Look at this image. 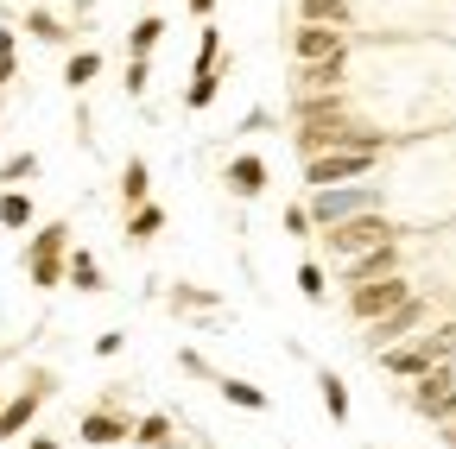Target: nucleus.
I'll return each mask as SVG.
<instances>
[{"label":"nucleus","mask_w":456,"mask_h":449,"mask_svg":"<svg viewBox=\"0 0 456 449\" xmlns=\"http://www.w3.org/2000/svg\"><path fill=\"white\" fill-rule=\"evenodd\" d=\"M450 355H456V323H437V329H425V335H406V342L380 349L374 361H380L393 380H425V373L444 367Z\"/></svg>","instance_id":"f257e3e1"},{"label":"nucleus","mask_w":456,"mask_h":449,"mask_svg":"<svg viewBox=\"0 0 456 449\" xmlns=\"http://www.w3.org/2000/svg\"><path fill=\"white\" fill-rule=\"evenodd\" d=\"M380 241H399V221H393L387 209H362V215H349V221H336V229H323V247H330L336 260H355V253H368V247H380Z\"/></svg>","instance_id":"f03ea898"},{"label":"nucleus","mask_w":456,"mask_h":449,"mask_svg":"<svg viewBox=\"0 0 456 449\" xmlns=\"http://www.w3.org/2000/svg\"><path fill=\"white\" fill-rule=\"evenodd\" d=\"M64 260H70V221H45V229L32 235V247H26V272H32V285H38V292L64 285Z\"/></svg>","instance_id":"7ed1b4c3"},{"label":"nucleus","mask_w":456,"mask_h":449,"mask_svg":"<svg viewBox=\"0 0 456 449\" xmlns=\"http://www.w3.org/2000/svg\"><path fill=\"white\" fill-rule=\"evenodd\" d=\"M305 209H311V229H336V221H349L362 209H380V190L374 184H330V190H311Z\"/></svg>","instance_id":"20e7f679"},{"label":"nucleus","mask_w":456,"mask_h":449,"mask_svg":"<svg viewBox=\"0 0 456 449\" xmlns=\"http://www.w3.org/2000/svg\"><path fill=\"white\" fill-rule=\"evenodd\" d=\"M412 298V278L406 272H387V278H368V285H349V317L368 329V323H380L387 310H399Z\"/></svg>","instance_id":"39448f33"},{"label":"nucleus","mask_w":456,"mask_h":449,"mask_svg":"<svg viewBox=\"0 0 456 449\" xmlns=\"http://www.w3.org/2000/svg\"><path fill=\"white\" fill-rule=\"evenodd\" d=\"M380 164V152H311L305 158V190H330V184H362Z\"/></svg>","instance_id":"423d86ee"},{"label":"nucleus","mask_w":456,"mask_h":449,"mask_svg":"<svg viewBox=\"0 0 456 449\" xmlns=\"http://www.w3.org/2000/svg\"><path fill=\"white\" fill-rule=\"evenodd\" d=\"M412 412H425V418H437V424L456 418V373H450V361L431 367L425 380H412Z\"/></svg>","instance_id":"0eeeda50"},{"label":"nucleus","mask_w":456,"mask_h":449,"mask_svg":"<svg viewBox=\"0 0 456 449\" xmlns=\"http://www.w3.org/2000/svg\"><path fill=\"white\" fill-rule=\"evenodd\" d=\"M342 51H349L342 26H311V20L292 26V64H330V58H342Z\"/></svg>","instance_id":"6e6552de"},{"label":"nucleus","mask_w":456,"mask_h":449,"mask_svg":"<svg viewBox=\"0 0 456 449\" xmlns=\"http://www.w3.org/2000/svg\"><path fill=\"white\" fill-rule=\"evenodd\" d=\"M419 323H425V298L412 292V298L399 304V310H387L380 323H368V335H362V342L380 355V349H393V342H406V335H419Z\"/></svg>","instance_id":"1a4fd4ad"},{"label":"nucleus","mask_w":456,"mask_h":449,"mask_svg":"<svg viewBox=\"0 0 456 449\" xmlns=\"http://www.w3.org/2000/svg\"><path fill=\"white\" fill-rule=\"evenodd\" d=\"M222 184H228V196H241V203H254V196H266V158L260 152H235L222 164Z\"/></svg>","instance_id":"9d476101"},{"label":"nucleus","mask_w":456,"mask_h":449,"mask_svg":"<svg viewBox=\"0 0 456 449\" xmlns=\"http://www.w3.org/2000/svg\"><path fill=\"white\" fill-rule=\"evenodd\" d=\"M45 392H51V373H32V386L20 392V399H7V405H0V437H20V430H26V424L38 418Z\"/></svg>","instance_id":"9b49d317"},{"label":"nucleus","mask_w":456,"mask_h":449,"mask_svg":"<svg viewBox=\"0 0 456 449\" xmlns=\"http://www.w3.org/2000/svg\"><path fill=\"white\" fill-rule=\"evenodd\" d=\"M387 272H399V241H380L355 260H342V285H368V278H387Z\"/></svg>","instance_id":"f8f14e48"},{"label":"nucleus","mask_w":456,"mask_h":449,"mask_svg":"<svg viewBox=\"0 0 456 449\" xmlns=\"http://www.w3.org/2000/svg\"><path fill=\"white\" fill-rule=\"evenodd\" d=\"M127 437H134V424H127L121 412H108V405L83 418V443H95V449H108V443H127Z\"/></svg>","instance_id":"ddd939ff"},{"label":"nucleus","mask_w":456,"mask_h":449,"mask_svg":"<svg viewBox=\"0 0 456 449\" xmlns=\"http://www.w3.org/2000/svg\"><path fill=\"white\" fill-rule=\"evenodd\" d=\"M209 386L222 392V399H228V405H241V412H266V405H273V399H266V392H260V386H248V380H235V373H216Z\"/></svg>","instance_id":"4468645a"},{"label":"nucleus","mask_w":456,"mask_h":449,"mask_svg":"<svg viewBox=\"0 0 456 449\" xmlns=\"http://www.w3.org/2000/svg\"><path fill=\"white\" fill-rule=\"evenodd\" d=\"M152 235H165V209L146 196V203H134V215H127V241H134V247H146Z\"/></svg>","instance_id":"2eb2a0df"},{"label":"nucleus","mask_w":456,"mask_h":449,"mask_svg":"<svg viewBox=\"0 0 456 449\" xmlns=\"http://www.w3.org/2000/svg\"><path fill=\"white\" fill-rule=\"evenodd\" d=\"M159 44H165V20H159V13H140L134 32H127V51H134V58H152Z\"/></svg>","instance_id":"dca6fc26"},{"label":"nucleus","mask_w":456,"mask_h":449,"mask_svg":"<svg viewBox=\"0 0 456 449\" xmlns=\"http://www.w3.org/2000/svg\"><path fill=\"white\" fill-rule=\"evenodd\" d=\"M152 196V172H146V158H127L121 164V203L134 209V203H146Z\"/></svg>","instance_id":"f3484780"},{"label":"nucleus","mask_w":456,"mask_h":449,"mask_svg":"<svg viewBox=\"0 0 456 449\" xmlns=\"http://www.w3.org/2000/svg\"><path fill=\"white\" fill-rule=\"evenodd\" d=\"M64 278H70L77 292H102V266H95V253H83V247H77V253L64 260Z\"/></svg>","instance_id":"a211bd4d"},{"label":"nucleus","mask_w":456,"mask_h":449,"mask_svg":"<svg viewBox=\"0 0 456 449\" xmlns=\"http://www.w3.org/2000/svg\"><path fill=\"white\" fill-rule=\"evenodd\" d=\"M317 392H323V412L336 424H349V386H342V373H317Z\"/></svg>","instance_id":"6ab92c4d"},{"label":"nucleus","mask_w":456,"mask_h":449,"mask_svg":"<svg viewBox=\"0 0 456 449\" xmlns=\"http://www.w3.org/2000/svg\"><path fill=\"white\" fill-rule=\"evenodd\" d=\"M298 20H311V26H342V20H349V0H298Z\"/></svg>","instance_id":"aec40b11"},{"label":"nucleus","mask_w":456,"mask_h":449,"mask_svg":"<svg viewBox=\"0 0 456 449\" xmlns=\"http://www.w3.org/2000/svg\"><path fill=\"white\" fill-rule=\"evenodd\" d=\"M26 32H32V38H45V44H64V38H70V26L57 20L51 7H32V13H26Z\"/></svg>","instance_id":"412c9836"},{"label":"nucleus","mask_w":456,"mask_h":449,"mask_svg":"<svg viewBox=\"0 0 456 449\" xmlns=\"http://www.w3.org/2000/svg\"><path fill=\"white\" fill-rule=\"evenodd\" d=\"M134 443H146V449H171L178 437H171V418H165V412H152V418L134 424Z\"/></svg>","instance_id":"4be33fe9"},{"label":"nucleus","mask_w":456,"mask_h":449,"mask_svg":"<svg viewBox=\"0 0 456 449\" xmlns=\"http://www.w3.org/2000/svg\"><path fill=\"white\" fill-rule=\"evenodd\" d=\"M102 76V58H95V51H70V64H64V83L70 89H89Z\"/></svg>","instance_id":"5701e85b"},{"label":"nucleus","mask_w":456,"mask_h":449,"mask_svg":"<svg viewBox=\"0 0 456 449\" xmlns=\"http://www.w3.org/2000/svg\"><path fill=\"white\" fill-rule=\"evenodd\" d=\"M0 229H32V196H26V190H7V196H0Z\"/></svg>","instance_id":"b1692460"},{"label":"nucleus","mask_w":456,"mask_h":449,"mask_svg":"<svg viewBox=\"0 0 456 449\" xmlns=\"http://www.w3.org/2000/svg\"><path fill=\"white\" fill-rule=\"evenodd\" d=\"M216 89H222V76H191V89H184V108H191V115H203V108L216 101Z\"/></svg>","instance_id":"393cba45"},{"label":"nucleus","mask_w":456,"mask_h":449,"mask_svg":"<svg viewBox=\"0 0 456 449\" xmlns=\"http://www.w3.org/2000/svg\"><path fill=\"white\" fill-rule=\"evenodd\" d=\"M20 178H38V152H13L0 164V184H20Z\"/></svg>","instance_id":"a878e982"},{"label":"nucleus","mask_w":456,"mask_h":449,"mask_svg":"<svg viewBox=\"0 0 456 449\" xmlns=\"http://www.w3.org/2000/svg\"><path fill=\"white\" fill-rule=\"evenodd\" d=\"M298 292H305L311 304H323V292H330V285H323V266H317V260H305V266H298Z\"/></svg>","instance_id":"bb28decb"},{"label":"nucleus","mask_w":456,"mask_h":449,"mask_svg":"<svg viewBox=\"0 0 456 449\" xmlns=\"http://www.w3.org/2000/svg\"><path fill=\"white\" fill-rule=\"evenodd\" d=\"M285 235H292V241H311V209H305V203H285Z\"/></svg>","instance_id":"cd10ccee"},{"label":"nucleus","mask_w":456,"mask_h":449,"mask_svg":"<svg viewBox=\"0 0 456 449\" xmlns=\"http://www.w3.org/2000/svg\"><path fill=\"white\" fill-rule=\"evenodd\" d=\"M146 76H152V58H127V83H121V89L140 101V95H146Z\"/></svg>","instance_id":"c85d7f7f"},{"label":"nucleus","mask_w":456,"mask_h":449,"mask_svg":"<svg viewBox=\"0 0 456 449\" xmlns=\"http://www.w3.org/2000/svg\"><path fill=\"white\" fill-rule=\"evenodd\" d=\"M171 304H184V310H216V292H171Z\"/></svg>","instance_id":"c756f323"},{"label":"nucleus","mask_w":456,"mask_h":449,"mask_svg":"<svg viewBox=\"0 0 456 449\" xmlns=\"http://www.w3.org/2000/svg\"><path fill=\"white\" fill-rule=\"evenodd\" d=\"M178 367H184V373H191V380H209V361H203V355H197V349H178Z\"/></svg>","instance_id":"7c9ffc66"},{"label":"nucleus","mask_w":456,"mask_h":449,"mask_svg":"<svg viewBox=\"0 0 456 449\" xmlns=\"http://www.w3.org/2000/svg\"><path fill=\"white\" fill-rule=\"evenodd\" d=\"M121 349H127V335H121V329H108V335H95V355H102V361H108V355H121Z\"/></svg>","instance_id":"2f4dec72"},{"label":"nucleus","mask_w":456,"mask_h":449,"mask_svg":"<svg viewBox=\"0 0 456 449\" xmlns=\"http://www.w3.org/2000/svg\"><path fill=\"white\" fill-rule=\"evenodd\" d=\"M266 127H273V115H266V108H254V115L241 121V133H266Z\"/></svg>","instance_id":"473e14b6"},{"label":"nucleus","mask_w":456,"mask_h":449,"mask_svg":"<svg viewBox=\"0 0 456 449\" xmlns=\"http://www.w3.org/2000/svg\"><path fill=\"white\" fill-rule=\"evenodd\" d=\"M20 76V51H0V83H13Z\"/></svg>","instance_id":"72a5a7b5"},{"label":"nucleus","mask_w":456,"mask_h":449,"mask_svg":"<svg viewBox=\"0 0 456 449\" xmlns=\"http://www.w3.org/2000/svg\"><path fill=\"white\" fill-rule=\"evenodd\" d=\"M184 7H191L197 20H209V13H216V0H184Z\"/></svg>","instance_id":"f704fd0d"},{"label":"nucleus","mask_w":456,"mask_h":449,"mask_svg":"<svg viewBox=\"0 0 456 449\" xmlns=\"http://www.w3.org/2000/svg\"><path fill=\"white\" fill-rule=\"evenodd\" d=\"M26 449H57V437H32V443H26Z\"/></svg>","instance_id":"c9c22d12"}]
</instances>
